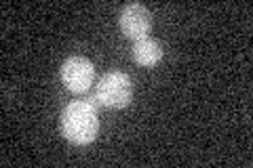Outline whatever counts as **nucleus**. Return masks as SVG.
Returning <instances> with one entry per match:
<instances>
[{
  "instance_id": "1",
  "label": "nucleus",
  "mask_w": 253,
  "mask_h": 168,
  "mask_svg": "<svg viewBox=\"0 0 253 168\" xmlns=\"http://www.w3.org/2000/svg\"><path fill=\"white\" fill-rule=\"evenodd\" d=\"M59 126H61V134L68 141L76 143V145H89L91 141H95L99 131L97 109L86 99L72 101L63 107Z\"/></svg>"
},
{
  "instance_id": "2",
  "label": "nucleus",
  "mask_w": 253,
  "mask_h": 168,
  "mask_svg": "<svg viewBox=\"0 0 253 168\" xmlns=\"http://www.w3.org/2000/svg\"><path fill=\"white\" fill-rule=\"evenodd\" d=\"M133 84L131 78L123 71H108L99 78L95 86V99L106 107H125L131 103Z\"/></svg>"
},
{
  "instance_id": "3",
  "label": "nucleus",
  "mask_w": 253,
  "mask_h": 168,
  "mask_svg": "<svg viewBox=\"0 0 253 168\" xmlns=\"http://www.w3.org/2000/svg\"><path fill=\"white\" fill-rule=\"evenodd\" d=\"M61 82L66 84L68 91L72 93H84L89 86L93 84V76H95V67L89 59L84 57H70L63 61L61 66Z\"/></svg>"
},
{
  "instance_id": "4",
  "label": "nucleus",
  "mask_w": 253,
  "mask_h": 168,
  "mask_svg": "<svg viewBox=\"0 0 253 168\" xmlns=\"http://www.w3.org/2000/svg\"><path fill=\"white\" fill-rule=\"evenodd\" d=\"M121 28L123 34L133 40L148 38V32L152 28V15L144 4H126L121 13Z\"/></svg>"
},
{
  "instance_id": "5",
  "label": "nucleus",
  "mask_w": 253,
  "mask_h": 168,
  "mask_svg": "<svg viewBox=\"0 0 253 168\" xmlns=\"http://www.w3.org/2000/svg\"><path fill=\"white\" fill-rule=\"evenodd\" d=\"M133 57H135L139 66L152 67L163 59V46L152 38L135 40V44H133Z\"/></svg>"
}]
</instances>
